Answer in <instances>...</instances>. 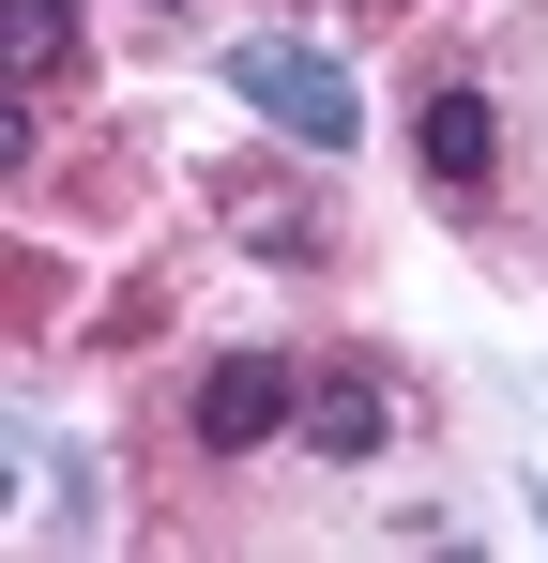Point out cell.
<instances>
[{"mask_svg":"<svg viewBox=\"0 0 548 563\" xmlns=\"http://www.w3.org/2000/svg\"><path fill=\"white\" fill-rule=\"evenodd\" d=\"M274 427H305V366H274V351H229V366H198V442L213 457H244Z\"/></svg>","mask_w":548,"mask_h":563,"instance_id":"7a4b0ae2","label":"cell"},{"mask_svg":"<svg viewBox=\"0 0 548 563\" xmlns=\"http://www.w3.org/2000/svg\"><path fill=\"white\" fill-rule=\"evenodd\" d=\"M381 427H396V396H381L365 366H320V380H305V442H320L336 472H365V457H381Z\"/></svg>","mask_w":548,"mask_h":563,"instance_id":"277c9868","label":"cell"},{"mask_svg":"<svg viewBox=\"0 0 548 563\" xmlns=\"http://www.w3.org/2000/svg\"><path fill=\"white\" fill-rule=\"evenodd\" d=\"M229 92L260 107L274 137H305V153H351L365 137V92L320 62V46H289V31H244V46H229Z\"/></svg>","mask_w":548,"mask_h":563,"instance_id":"6da1fadb","label":"cell"},{"mask_svg":"<svg viewBox=\"0 0 548 563\" xmlns=\"http://www.w3.org/2000/svg\"><path fill=\"white\" fill-rule=\"evenodd\" d=\"M77 62V15L62 0H15V77H62Z\"/></svg>","mask_w":548,"mask_h":563,"instance_id":"5b68a950","label":"cell"},{"mask_svg":"<svg viewBox=\"0 0 548 563\" xmlns=\"http://www.w3.org/2000/svg\"><path fill=\"white\" fill-rule=\"evenodd\" d=\"M412 153H427V184H442V198H472L487 168H503V107H487V92H427Z\"/></svg>","mask_w":548,"mask_h":563,"instance_id":"3957f363","label":"cell"}]
</instances>
